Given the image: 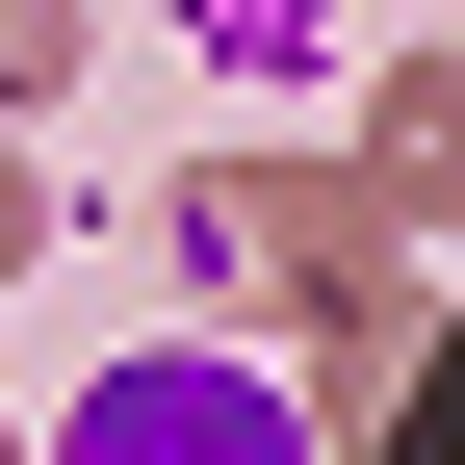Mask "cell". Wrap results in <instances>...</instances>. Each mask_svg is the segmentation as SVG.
I'll use <instances>...</instances> for the list:
<instances>
[{
  "instance_id": "6da1fadb",
  "label": "cell",
  "mask_w": 465,
  "mask_h": 465,
  "mask_svg": "<svg viewBox=\"0 0 465 465\" xmlns=\"http://www.w3.org/2000/svg\"><path fill=\"white\" fill-rule=\"evenodd\" d=\"M52 465H336V440H311V388H259V362H207V336H155V362H104L78 414H52Z\"/></svg>"
}]
</instances>
